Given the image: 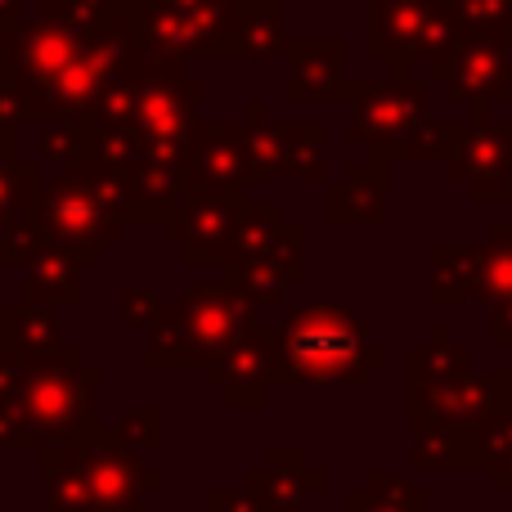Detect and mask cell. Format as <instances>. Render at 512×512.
Returning a JSON list of instances; mask_svg holds the SVG:
<instances>
[{"label":"cell","mask_w":512,"mask_h":512,"mask_svg":"<svg viewBox=\"0 0 512 512\" xmlns=\"http://www.w3.org/2000/svg\"><path fill=\"white\" fill-rule=\"evenodd\" d=\"M95 373L81 364L77 351L59 360H36L14 369L0 396V445L32 441H72L95 436Z\"/></svg>","instance_id":"6da1fadb"},{"label":"cell","mask_w":512,"mask_h":512,"mask_svg":"<svg viewBox=\"0 0 512 512\" xmlns=\"http://www.w3.org/2000/svg\"><path fill=\"white\" fill-rule=\"evenodd\" d=\"M274 355H279L274 387H301V382L360 387L364 373L382 364V351L369 342L360 315L333 306H306L288 315V324L274 333Z\"/></svg>","instance_id":"7a4b0ae2"},{"label":"cell","mask_w":512,"mask_h":512,"mask_svg":"<svg viewBox=\"0 0 512 512\" xmlns=\"http://www.w3.org/2000/svg\"><path fill=\"white\" fill-rule=\"evenodd\" d=\"M252 301L239 288H198L153 337L149 360H221L252 328Z\"/></svg>","instance_id":"3957f363"},{"label":"cell","mask_w":512,"mask_h":512,"mask_svg":"<svg viewBox=\"0 0 512 512\" xmlns=\"http://www.w3.org/2000/svg\"><path fill=\"white\" fill-rule=\"evenodd\" d=\"M454 41H459V27L441 0H373L369 50L382 59H400V54L441 59Z\"/></svg>","instance_id":"277c9868"},{"label":"cell","mask_w":512,"mask_h":512,"mask_svg":"<svg viewBox=\"0 0 512 512\" xmlns=\"http://www.w3.org/2000/svg\"><path fill=\"white\" fill-rule=\"evenodd\" d=\"M68 454L95 512H140L144 490L162 486V472L140 468V459L117 445H68Z\"/></svg>","instance_id":"5b68a950"},{"label":"cell","mask_w":512,"mask_h":512,"mask_svg":"<svg viewBox=\"0 0 512 512\" xmlns=\"http://www.w3.org/2000/svg\"><path fill=\"white\" fill-rule=\"evenodd\" d=\"M436 77L450 81V90L459 99H495L508 95L512 86V41L504 36H459L450 50L436 59Z\"/></svg>","instance_id":"8992f818"},{"label":"cell","mask_w":512,"mask_h":512,"mask_svg":"<svg viewBox=\"0 0 512 512\" xmlns=\"http://www.w3.org/2000/svg\"><path fill=\"white\" fill-rule=\"evenodd\" d=\"M207 382L225 391L230 405H256L265 387L279 382V355H274V333L248 328L221 360L207 369Z\"/></svg>","instance_id":"52a82bcc"},{"label":"cell","mask_w":512,"mask_h":512,"mask_svg":"<svg viewBox=\"0 0 512 512\" xmlns=\"http://www.w3.org/2000/svg\"><path fill=\"white\" fill-rule=\"evenodd\" d=\"M45 216H50L54 234L63 243H90V256L99 252V243H113L117 221H113V198H104L99 185L86 180H63L50 198H45Z\"/></svg>","instance_id":"ba28073f"},{"label":"cell","mask_w":512,"mask_h":512,"mask_svg":"<svg viewBox=\"0 0 512 512\" xmlns=\"http://www.w3.org/2000/svg\"><path fill=\"white\" fill-rule=\"evenodd\" d=\"M427 122V90L423 86H378V90H360L355 99V140H414L418 126Z\"/></svg>","instance_id":"9c48e42d"},{"label":"cell","mask_w":512,"mask_h":512,"mask_svg":"<svg viewBox=\"0 0 512 512\" xmlns=\"http://www.w3.org/2000/svg\"><path fill=\"white\" fill-rule=\"evenodd\" d=\"M328 477L306 463V450H270L265 463L248 472V490L270 512H301L306 495L324 490Z\"/></svg>","instance_id":"30bf717a"},{"label":"cell","mask_w":512,"mask_h":512,"mask_svg":"<svg viewBox=\"0 0 512 512\" xmlns=\"http://www.w3.org/2000/svg\"><path fill=\"white\" fill-rule=\"evenodd\" d=\"M454 176L472 180L477 198H504L512 185V126H486L477 135H463Z\"/></svg>","instance_id":"8fae6325"},{"label":"cell","mask_w":512,"mask_h":512,"mask_svg":"<svg viewBox=\"0 0 512 512\" xmlns=\"http://www.w3.org/2000/svg\"><path fill=\"white\" fill-rule=\"evenodd\" d=\"M230 135H234L230 126H212V131H203L194 140V158H189V167H194L212 189L239 185L252 167V140H230Z\"/></svg>","instance_id":"7c38bea8"},{"label":"cell","mask_w":512,"mask_h":512,"mask_svg":"<svg viewBox=\"0 0 512 512\" xmlns=\"http://www.w3.org/2000/svg\"><path fill=\"white\" fill-rule=\"evenodd\" d=\"M342 512H427V495L391 472H369V481L346 495Z\"/></svg>","instance_id":"4fadbf2b"},{"label":"cell","mask_w":512,"mask_h":512,"mask_svg":"<svg viewBox=\"0 0 512 512\" xmlns=\"http://www.w3.org/2000/svg\"><path fill=\"white\" fill-rule=\"evenodd\" d=\"M342 41L328 45H301L297 50V68H292L288 95H333L337 90V72H342Z\"/></svg>","instance_id":"5bb4252c"},{"label":"cell","mask_w":512,"mask_h":512,"mask_svg":"<svg viewBox=\"0 0 512 512\" xmlns=\"http://www.w3.org/2000/svg\"><path fill=\"white\" fill-rule=\"evenodd\" d=\"M185 221H189V234H185V256L194 252V243H203L198 248V261H207V256L221 252V243H230V230H234V212L225 198H198V203L185 207Z\"/></svg>","instance_id":"9a60e30c"},{"label":"cell","mask_w":512,"mask_h":512,"mask_svg":"<svg viewBox=\"0 0 512 512\" xmlns=\"http://www.w3.org/2000/svg\"><path fill=\"white\" fill-rule=\"evenodd\" d=\"M477 297L508 306L512 301V225L490 234L486 252H477Z\"/></svg>","instance_id":"2e32d148"},{"label":"cell","mask_w":512,"mask_h":512,"mask_svg":"<svg viewBox=\"0 0 512 512\" xmlns=\"http://www.w3.org/2000/svg\"><path fill=\"white\" fill-rule=\"evenodd\" d=\"M328 216H342V221H369L382 216V180L369 167H355L342 185L328 194Z\"/></svg>","instance_id":"e0dca14e"},{"label":"cell","mask_w":512,"mask_h":512,"mask_svg":"<svg viewBox=\"0 0 512 512\" xmlns=\"http://www.w3.org/2000/svg\"><path fill=\"white\" fill-rule=\"evenodd\" d=\"M454 23H468L477 36H499L512 27V0H441Z\"/></svg>","instance_id":"ac0fdd59"},{"label":"cell","mask_w":512,"mask_h":512,"mask_svg":"<svg viewBox=\"0 0 512 512\" xmlns=\"http://www.w3.org/2000/svg\"><path fill=\"white\" fill-rule=\"evenodd\" d=\"M203 508L207 512H270L248 486H243V490H207Z\"/></svg>","instance_id":"d6986e66"},{"label":"cell","mask_w":512,"mask_h":512,"mask_svg":"<svg viewBox=\"0 0 512 512\" xmlns=\"http://www.w3.org/2000/svg\"><path fill=\"white\" fill-rule=\"evenodd\" d=\"M117 436H135L140 445H162V414L158 409H144V414H126V423H122V432Z\"/></svg>","instance_id":"ffe728a7"},{"label":"cell","mask_w":512,"mask_h":512,"mask_svg":"<svg viewBox=\"0 0 512 512\" xmlns=\"http://www.w3.org/2000/svg\"><path fill=\"white\" fill-rule=\"evenodd\" d=\"M18 167H9V162H0V230H5V221L18 212Z\"/></svg>","instance_id":"44dd1931"},{"label":"cell","mask_w":512,"mask_h":512,"mask_svg":"<svg viewBox=\"0 0 512 512\" xmlns=\"http://www.w3.org/2000/svg\"><path fill=\"white\" fill-rule=\"evenodd\" d=\"M490 481H495V490H512V463H504V468L490 472Z\"/></svg>","instance_id":"7402d4cb"}]
</instances>
